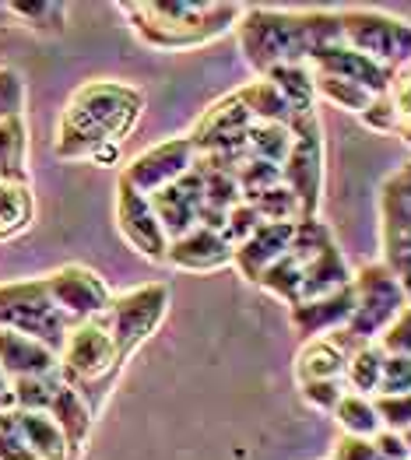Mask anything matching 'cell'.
Masks as SVG:
<instances>
[{
  "instance_id": "obj_18",
  "label": "cell",
  "mask_w": 411,
  "mask_h": 460,
  "mask_svg": "<svg viewBox=\"0 0 411 460\" xmlns=\"http://www.w3.org/2000/svg\"><path fill=\"white\" fill-rule=\"evenodd\" d=\"M232 246L219 229L197 226L193 232L169 243L165 264L176 270H193V274H211V270L232 268Z\"/></svg>"
},
{
  "instance_id": "obj_33",
  "label": "cell",
  "mask_w": 411,
  "mask_h": 460,
  "mask_svg": "<svg viewBox=\"0 0 411 460\" xmlns=\"http://www.w3.org/2000/svg\"><path fill=\"white\" fill-rule=\"evenodd\" d=\"M387 102L394 110V134L411 145V64L394 71L390 77V88H387Z\"/></svg>"
},
{
  "instance_id": "obj_31",
  "label": "cell",
  "mask_w": 411,
  "mask_h": 460,
  "mask_svg": "<svg viewBox=\"0 0 411 460\" xmlns=\"http://www.w3.org/2000/svg\"><path fill=\"white\" fill-rule=\"evenodd\" d=\"M257 285H261L264 292H271L274 299H281L285 306H296L302 299V270H299V264L292 261V253H285L281 261H274V264L261 274Z\"/></svg>"
},
{
  "instance_id": "obj_16",
  "label": "cell",
  "mask_w": 411,
  "mask_h": 460,
  "mask_svg": "<svg viewBox=\"0 0 411 460\" xmlns=\"http://www.w3.org/2000/svg\"><path fill=\"white\" fill-rule=\"evenodd\" d=\"M151 204L158 211V222L169 235V243L193 232L201 226V215H204V176H201V169L193 165L187 176H180L176 183L151 193Z\"/></svg>"
},
{
  "instance_id": "obj_7",
  "label": "cell",
  "mask_w": 411,
  "mask_h": 460,
  "mask_svg": "<svg viewBox=\"0 0 411 460\" xmlns=\"http://www.w3.org/2000/svg\"><path fill=\"white\" fill-rule=\"evenodd\" d=\"M352 288H355V313L344 331L355 341H380L411 303L405 285L394 278V270L383 261H373V264L355 270Z\"/></svg>"
},
{
  "instance_id": "obj_2",
  "label": "cell",
  "mask_w": 411,
  "mask_h": 460,
  "mask_svg": "<svg viewBox=\"0 0 411 460\" xmlns=\"http://www.w3.org/2000/svg\"><path fill=\"white\" fill-rule=\"evenodd\" d=\"M327 42H341L337 11L246 7L243 22H239L243 57L261 77L281 64H306L309 67V57Z\"/></svg>"
},
{
  "instance_id": "obj_17",
  "label": "cell",
  "mask_w": 411,
  "mask_h": 460,
  "mask_svg": "<svg viewBox=\"0 0 411 460\" xmlns=\"http://www.w3.org/2000/svg\"><path fill=\"white\" fill-rule=\"evenodd\" d=\"M309 71H313V75L344 77V81L366 88L370 95H387L390 77H394V71H387L383 64L362 57L359 49H352V46H344V42H327V46H320V49L309 57Z\"/></svg>"
},
{
  "instance_id": "obj_21",
  "label": "cell",
  "mask_w": 411,
  "mask_h": 460,
  "mask_svg": "<svg viewBox=\"0 0 411 460\" xmlns=\"http://www.w3.org/2000/svg\"><path fill=\"white\" fill-rule=\"evenodd\" d=\"M0 369L11 384L32 380V376H49V373H60V355L39 345L36 338H25L18 331L0 327Z\"/></svg>"
},
{
  "instance_id": "obj_11",
  "label": "cell",
  "mask_w": 411,
  "mask_h": 460,
  "mask_svg": "<svg viewBox=\"0 0 411 460\" xmlns=\"http://www.w3.org/2000/svg\"><path fill=\"white\" fill-rule=\"evenodd\" d=\"M281 183L296 193L302 218H317L324 197V130L317 110L292 119V148L281 165Z\"/></svg>"
},
{
  "instance_id": "obj_42",
  "label": "cell",
  "mask_w": 411,
  "mask_h": 460,
  "mask_svg": "<svg viewBox=\"0 0 411 460\" xmlns=\"http://www.w3.org/2000/svg\"><path fill=\"white\" fill-rule=\"evenodd\" d=\"M331 460H380L373 450V439H355V436H337L335 443V454Z\"/></svg>"
},
{
  "instance_id": "obj_22",
  "label": "cell",
  "mask_w": 411,
  "mask_h": 460,
  "mask_svg": "<svg viewBox=\"0 0 411 460\" xmlns=\"http://www.w3.org/2000/svg\"><path fill=\"white\" fill-rule=\"evenodd\" d=\"M292 232H296V226L264 222L261 229L254 232L246 243H239V246H236V253H232V268L239 270L246 281H254V285H257L264 270L289 253V246H292Z\"/></svg>"
},
{
  "instance_id": "obj_23",
  "label": "cell",
  "mask_w": 411,
  "mask_h": 460,
  "mask_svg": "<svg viewBox=\"0 0 411 460\" xmlns=\"http://www.w3.org/2000/svg\"><path fill=\"white\" fill-rule=\"evenodd\" d=\"M14 419H18V429H22L25 443H29V450L39 460H81V450L67 439V432L53 422L49 415H42V411H18L14 408Z\"/></svg>"
},
{
  "instance_id": "obj_4",
  "label": "cell",
  "mask_w": 411,
  "mask_h": 460,
  "mask_svg": "<svg viewBox=\"0 0 411 460\" xmlns=\"http://www.w3.org/2000/svg\"><path fill=\"white\" fill-rule=\"evenodd\" d=\"M120 369H123V358L116 351V341L103 316L71 327L67 345L60 351V376L75 390H81L92 411H99L106 386L120 376Z\"/></svg>"
},
{
  "instance_id": "obj_1",
  "label": "cell",
  "mask_w": 411,
  "mask_h": 460,
  "mask_svg": "<svg viewBox=\"0 0 411 460\" xmlns=\"http://www.w3.org/2000/svg\"><path fill=\"white\" fill-rule=\"evenodd\" d=\"M141 116H145L141 88L127 81H112V77L85 81L81 88L71 92L64 113L57 119L53 152L64 162L92 158L106 145H123V137L138 130Z\"/></svg>"
},
{
  "instance_id": "obj_15",
  "label": "cell",
  "mask_w": 411,
  "mask_h": 460,
  "mask_svg": "<svg viewBox=\"0 0 411 460\" xmlns=\"http://www.w3.org/2000/svg\"><path fill=\"white\" fill-rule=\"evenodd\" d=\"M197 165V152L190 137H169L162 145H151L138 158H130V165L123 169V183H130L134 190L141 193H158L162 187L176 183L180 176H187L190 169Z\"/></svg>"
},
{
  "instance_id": "obj_39",
  "label": "cell",
  "mask_w": 411,
  "mask_h": 460,
  "mask_svg": "<svg viewBox=\"0 0 411 460\" xmlns=\"http://www.w3.org/2000/svg\"><path fill=\"white\" fill-rule=\"evenodd\" d=\"M0 460H39L29 450V443H25L22 429H18L14 411H0Z\"/></svg>"
},
{
  "instance_id": "obj_41",
  "label": "cell",
  "mask_w": 411,
  "mask_h": 460,
  "mask_svg": "<svg viewBox=\"0 0 411 460\" xmlns=\"http://www.w3.org/2000/svg\"><path fill=\"white\" fill-rule=\"evenodd\" d=\"M383 351H401V355H411V303L408 309L398 316V323L380 338Z\"/></svg>"
},
{
  "instance_id": "obj_32",
  "label": "cell",
  "mask_w": 411,
  "mask_h": 460,
  "mask_svg": "<svg viewBox=\"0 0 411 460\" xmlns=\"http://www.w3.org/2000/svg\"><path fill=\"white\" fill-rule=\"evenodd\" d=\"M250 204L257 208L261 222H278V226H296V222H302L299 200H296V193L289 190L285 183H278V187H271V190L250 197Z\"/></svg>"
},
{
  "instance_id": "obj_45",
  "label": "cell",
  "mask_w": 411,
  "mask_h": 460,
  "mask_svg": "<svg viewBox=\"0 0 411 460\" xmlns=\"http://www.w3.org/2000/svg\"><path fill=\"white\" fill-rule=\"evenodd\" d=\"M92 165H103V169H110V165H116L120 162V145H106V148H99V152L88 158Z\"/></svg>"
},
{
  "instance_id": "obj_14",
  "label": "cell",
  "mask_w": 411,
  "mask_h": 460,
  "mask_svg": "<svg viewBox=\"0 0 411 460\" xmlns=\"http://www.w3.org/2000/svg\"><path fill=\"white\" fill-rule=\"evenodd\" d=\"M116 226H120V235L130 243V250H138L145 261L165 264L169 235L158 222V211L148 193L134 190L123 180L116 183Z\"/></svg>"
},
{
  "instance_id": "obj_40",
  "label": "cell",
  "mask_w": 411,
  "mask_h": 460,
  "mask_svg": "<svg viewBox=\"0 0 411 460\" xmlns=\"http://www.w3.org/2000/svg\"><path fill=\"white\" fill-rule=\"evenodd\" d=\"M299 394L309 408L335 415V408L341 404V397L348 394V386H344V380H320V384H299Z\"/></svg>"
},
{
  "instance_id": "obj_12",
  "label": "cell",
  "mask_w": 411,
  "mask_h": 460,
  "mask_svg": "<svg viewBox=\"0 0 411 460\" xmlns=\"http://www.w3.org/2000/svg\"><path fill=\"white\" fill-rule=\"evenodd\" d=\"M380 239L383 264L394 270L411 299V162L390 172L380 190Z\"/></svg>"
},
{
  "instance_id": "obj_30",
  "label": "cell",
  "mask_w": 411,
  "mask_h": 460,
  "mask_svg": "<svg viewBox=\"0 0 411 460\" xmlns=\"http://www.w3.org/2000/svg\"><path fill=\"white\" fill-rule=\"evenodd\" d=\"M313 88H317V99H324V102H331L337 110L355 113V116L366 113L370 102L376 99L366 88H359V84H352V81H344V77H331V75H313Z\"/></svg>"
},
{
  "instance_id": "obj_26",
  "label": "cell",
  "mask_w": 411,
  "mask_h": 460,
  "mask_svg": "<svg viewBox=\"0 0 411 460\" xmlns=\"http://www.w3.org/2000/svg\"><path fill=\"white\" fill-rule=\"evenodd\" d=\"M267 81L278 88V95L285 99V106L292 110V116L313 113L317 106V88H313V71L306 64H281V67H271L267 71Z\"/></svg>"
},
{
  "instance_id": "obj_8",
  "label": "cell",
  "mask_w": 411,
  "mask_h": 460,
  "mask_svg": "<svg viewBox=\"0 0 411 460\" xmlns=\"http://www.w3.org/2000/svg\"><path fill=\"white\" fill-rule=\"evenodd\" d=\"M337 22H341V42L383 64L387 71H401L411 64V22L373 7H341Z\"/></svg>"
},
{
  "instance_id": "obj_6",
  "label": "cell",
  "mask_w": 411,
  "mask_h": 460,
  "mask_svg": "<svg viewBox=\"0 0 411 460\" xmlns=\"http://www.w3.org/2000/svg\"><path fill=\"white\" fill-rule=\"evenodd\" d=\"M289 253H292V261H296L302 270L299 303L324 299V296H331V292H341V288H348L352 278H355V270L348 268L344 253L337 250L327 222H320V218H302V222H296Z\"/></svg>"
},
{
  "instance_id": "obj_3",
  "label": "cell",
  "mask_w": 411,
  "mask_h": 460,
  "mask_svg": "<svg viewBox=\"0 0 411 460\" xmlns=\"http://www.w3.org/2000/svg\"><path fill=\"white\" fill-rule=\"evenodd\" d=\"M130 32L151 49H193L211 39H222L246 14L243 4L225 0H130L116 4Z\"/></svg>"
},
{
  "instance_id": "obj_20",
  "label": "cell",
  "mask_w": 411,
  "mask_h": 460,
  "mask_svg": "<svg viewBox=\"0 0 411 460\" xmlns=\"http://www.w3.org/2000/svg\"><path fill=\"white\" fill-rule=\"evenodd\" d=\"M359 345L348 331H335L327 338H313L296 355V380L299 384H320V380H344L348 351Z\"/></svg>"
},
{
  "instance_id": "obj_35",
  "label": "cell",
  "mask_w": 411,
  "mask_h": 460,
  "mask_svg": "<svg viewBox=\"0 0 411 460\" xmlns=\"http://www.w3.org/2000/svg\"><path fill=\"white\" fill-rule=\"evenodd\" d=\"M261 226H264V222H261V215H257V208H254L250 200H243V204H236V208L225 215L222 235L228 239V246L236 250L239 243H246V239L261 229Z\"/></svg>"
},
{
  "instance_id": "obj_19",
  "label": "cell",
  "mask_w": 411,
  "mask_h": 460,
  "mask_svg": "<svg viewBox=\"0 0 411 460\" xmlns=\"http://www.w3.org/2000/svg\"><path fill=\"white\" fill-rule=\"evenodd\" d=\"M352 313H355V288L348 285V288L331 292L324 299H309V303L289 306V320L299 331V338L313 341V338H327L335 331H344Z\"/></svg>"
},
{
  "instance_id": "obj_38",
  "label": "cell",
  "mask_w": 411,
  "mask_h": 460,
  "mask_svg": "<svg viewBox=\"0 0 411 460\" xmlns=\"http://www.w3.org/2000/svg\"><path fill=\"white\" fill-rule=\"evenodd\" d=\"M25 116V81L14 67H0V123Z\"/></svg>"
},
{
  "instance_id": "obj_43",
  "label": "cell",
  "mask_w": 411,
  "mask_h": 460,
  "mask_svg": "<svg viewBox=\"0 0 411 460\" xmlns=\"http://www.w3.org/2000/svg\"><path fill=\"white\" fill-rule=\"evenodd\" d=\"M370 130L376 134H394V110H390V102H387V95H376L373 102H370V110L359 116Z\"/></svg>"
},
{
  "instance_id": "obj_34",
  "label": "cell",
  "mask_w": 411,
  "mask_h": 460,
  "mask_svg": "<svg viewBox=\"0 0 411 460\" xmlns=\"http://www.w3.org/2000/svg\"><path fill=\"white\" fill-rule=\"evenodd\" d=\"M11 14L25 18L32 29H49V32H60L67 25V4H49V0H36V4H11L7 7Z\"/></svg>"
},
{
  "instance_id": "obj_27",
  "label": "cell",
  "mask_w": 411,
  "mask_h": 460,
  "mask_svg": "<svg viewBox=\"0 0 411 460\" xmlns=\"http://www.w3.org/2000/svg\"><path fill=\"white\" fill-rule=\"evenodd\" d=\"M0 180L29 183V127L25 116H11L0 123Z\"/></svg>"
},
{
  "instance_id": "obj_37",
  "label": "cell",
  "mask_w": 411,
  "mask_h": 460,
  "mask_svg": "<svg viewBox=\"0 0 411 460\" xmlns=\"http://www.w3.org/2000/svg\"><path fill=\"white\" fill-rule=\"evenodd\" d=\"M376 404V415H380V422L387 432H405L411 429V394H394V397H373Z\"/></svg>"
},
{
  "instance_id": "obj_13",
  "label": "cell",
  "mask_w": 411,
  "mask_h": 460,
  "mask_svg": "<svg viewBox=\"0 0 411 460\" xmlns=\"http://www.w3.org/2000/svg\"><path fill=\"white\" fill-rule=\"evenodd\" d=\"M46 288H49V299L60 306V313L71 320V323H85V320H95L103 316L112 303L110 285L103 281V274L85 264H64V268L49 270L46 278Z\"/></svg>"
},
{
  "instance_id": "obj_44",
  "label": "cell",
  "mask_w": 411,
  "mask_h": 460,
  "mask_svg": "<svg viewBox=\"0 0 411 460\" xmlns=\"http://www.w3.org/2000/svg\"><path fill=\"white\" fill-rule=\"evenodd\" d=\"M373 450L380 460H411L405 439H401L398 432H387V429H380L373 436Z\"/></svg>"
},
{
  "instance_id": "obj_46",
  "label": "cell",
  "mask_w": 411,
  "mask_h": 460,
  "mask_svg": "<svg viewBox=\"0 0 411 460\" xmlns=\"http://www.w3.org/2000/svg\"><path fill=\"white\" fill-rule=\"evenodd\" d=\"M0 411H14V384L0 369Z\"/></svg>"
},
{
  "instance_id": "obj_24",
  "label": "cell",
  "mask_w": 411,
  "mask_h": 460,
  "mask_svg": "<svg viewBox=\"0 0 411 460\" xmlns=\"http://www.w3.org/2000/svg\"><path fill=\"white\" fill-rule=\"evenodd\" d=\"M36 222V197L22 180H0V243L32 229Z\"/></svg>"
},
{
  "instance_id": "obj_36",
  "label": "cell",
  "mask_w": 411,
  "mask_h": 460,
  "mask_svg": "<svg viewBox=\"0 0 411 460\" xmlns=\"http://www.w3.org/2000/svg\"><path fill=\"white\" fill-rule=\"evenodd\" d=\"M380 394H383V397H394V394H411V355L387 351L383 376H380ZM380 394H376V397H380Z\"/></svg>"
},
{
  "instance_id": "obj_9",
  "label": "cell",
  "mask_w": 411,
  "mask_h": 460,
  "mask_svg": "<svg viewBox=\"0 0 411 460\" xmlns=\"http://www.w3.org/2000/svg\"><path fill=\"white\" fill-rule=\"evenodd\" d=\"M14 408L18 411H42L67 432V439L77 450H85L95 411L88 408V401L81 397V390L67 384L60 373L49 376H32V380H18L14 384Z\"/></svg>"
},
{
  "instance_id": "obj_29",
  "label": "cell",
  "mask_w": 411,
  "mask_h": 460,
  "mask_svg": "<svg viewBox=\"0 0 411 460\" xmlns=\"http://www.w3.org/2000/svg\"><path fill=\"white\" fill-rule=\"evenodd\" d=\"M335 422L341 425L344 436H355V439H373L376 432L383 429L380 415H376L373 397H362V394H344L341 404L335 408Z\"/></svg>"
},
{
  "instance_id": "obj_28",
  "label": "cell",
  "mask_w": 411,
  "mask_h": 460,
  "mask_svg": "<svg viewBox=\"0 0 411 460\" xmlns=\"http://www.w3.org/2000/svg\"><path fill=\"white\" fill-rule=\"evenodd\" d=\"M292 148V127L281 123H254L246 130V162H271V165H285Z\"/></svg>"
},
{
  "instance_id": "obj_47",
  "label": "cell",
  "mask_w": 411,
  "mask_h": 460,
  "mask_svg": "<svg viewBox=\"0 0 411 460\" xmlns=\"http://www.w3.org/2000/svg\"><path fill=\"white\" fill-rule=\"evenodd\" d=\"M401 439H405V447H408V454H411V429H405V432H401Z\"/></svg>"
},
{
  "instance_id": "obj_5",
  "label": "cell",
  "mask_w": 411,
  "mask_h": 460,
  "mask_svg": "<svg viewBox=\"0 0 411 460\" xmlns=\"http://www.w3.org/2000/svg\"><path fill=\"white\" fill-rule=\"evenodd\" d=\"M0 327L4 331H18L25 338H36L39 345H46L49 351L60 355L75 323L49 299L46 281L29 278V281L0 285Z\"/></svg>"
},
{
  "instance_id": "obj_25",
  "label": "cell",
  "mask_w": 411,
  "mask_h": 460,
  "mask_svg": "<svg viewBox=\"0 0 411 460\" xmlns=\"http://www.w3.org/2000/svg\"><path fill=\"white\" fill-rule=\"evenodd\" d=\"M383 362H387V351H383L380 341H359V345L348 351L344 386L352 394L376 397L380 394V376H383Z\"/></svg>"
},
{
  "instance_id": "obj_10",
  "label": "cell",
  "mask_w": 411,
  "mask_h": 460,
  "mask_svg": "<svg viewBox=\"0 0 411 460\" xmlns=\"http://www.w3.org/2000/svg\"><path fill=\"white\" fill-rule=\"evenodd\" d=\"M165 313H169V285H162V281H151V285L130 288L123 296H112L103 320L110 327L116 351H120L123 362L162 327Z\"/></svg>"
}]
</instances>
